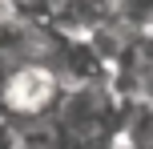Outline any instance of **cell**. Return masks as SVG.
<instances>
[{"mask_svg": "<svg viewBox=\"0 0 153 149\" xmlns=\"http://www.w3.org/2000/svg\"><path fill=\"white\" fill-rule=\"evenodd\" d=\"M65 89L69 85L53 69V61H28L16 73H8V81L0 85V113L8 121H16L20 129L45 125L56 117Z\"/></svg>", "mask_w": 153, "mask_h": 149, "instance_id": "cell-1", "label": "cell"}, {"mask_svg": "<svg viewBox=\"0 0 153 149\" xmlns=\"http://www.w3.org/2000/svg\"><path fill=\"white\" fill-rule=\"evenodd\" d=\"M117 141H125L129 149H153V101L137 97V101L125 105V117H121V133Z\"/></svg>", "mask_w": 153, "mask_h": 149, "instance_id": "cell-2", "label": "cell"}, {"mask_svg": "<svg viewBox=\"0 0 153 149\" xmlns=\"http://www.w3.org/2000/svg\"><path fill=\"white\" fill-rule=\"evenodd\" d=\"M20 133H24V129L0 113V149H16V145H20Z\"/></svg>", "mask_w": 153, "mask_h": 149, "instance_id": "cell-3", "label": "cell"}, {"mask_svg": "<svg viewBox=\"0 0 153 149\" xmlns=\"http://www.w3.org/2000/svg\"><path fill=\"white\" fill-rule=\"evenodd\" d=\"M141 97H145V101H153V69L145 73V81H141Z\"/></svg>", "mask_w": 153, "mask_h": 149, "instance_id": "cell-4", "label": "cell"}, {"mask_svg": "<svg viewBox=\"0 0 153 149\" xmlns=\"http://www.w3.org/2000/svg\"><path fill=\"white\" fill-rule=\"evenodd\" d=\"M113 149H129V145H125V141H113Z\"/></svg>", "mask_w": 153, "mask_h": 149, "instance_id": "cell-5", "label": "cell"}]
</instances>
